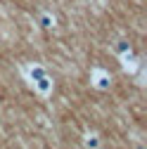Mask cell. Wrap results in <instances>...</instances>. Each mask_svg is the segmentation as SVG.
<instances>
[{"label": "cell", "instance_id": "obj_3", "mask_svg": "<svg viewBox=\"0 0 147 149\" xmlns=\"http://www.w3.org/2000/svg\"><path fill=\"white\" fill-rule=\"evenodd\" d=\"M121 66H123L126 71H131V73H135V71H138V66H140V64H138V59L131 54V50L121 54Z\"/></svg>", "mask_w": 147, "mask_h": 149}, {"label": "cell", "instance_id": "obj_1", "mask_svg": "<svg viewBox=\"0 0 147 149\" xmlns=\"http://www.w3.org/2000/svg\"><path fill=\"white\" fill-rule=\"evenodd\" d=\"M90 83H93L97 90H107L109 85H112V76H109L104 69H93V73H90Z\"/></svg>", "mask_w": 147, "mask_h": 149}, {"label": "cell", "instance_id": "obj_6", "mask_svg": "<svg viewBox=\"0 0 147 149\" xmlns=\"http://www.w3.org/2000/svg\"><path fill=\"white\" fill-rule=\"evenodd\" d=\"M83 144L85 147H100V140H97V135H85V140H83Z\"/></svg>", "mask_w": 147, "mask_h": 149}, {"label": "cell", "instance_id": "obj_2", "mask_svg": "<svg viewBox=\"0 0 147 149\" xmlns=\"http://www.w3.org/2000/svg\"><path fill=\"white\" fill-rule=\"evenodd\" d=\"M33 83V90L36 92H38V95L41 97H48V95H52V78L48 76V73H43V76H38V78H36V81H31Z\"/></svg>", "mask_w": 147, "mask_h": 149}, {"label": "cell", "instance_id": "obj_7", "mask_svg": "<svg viewBox=\"0 0 147 149\" xmlns=\"http://www.w3.org/2000/svg\"><path fill=\"white\" fill-rule=\"evenodd\" d=\"M114 50H116L119 54H123V52H128V50H131V45H128V43H123V40H119V43L114 45Z\"/></svg>", "mask_w": 147, "mask_h": 149}, {"label": "cell", "instance_id": "obj_4", "mask_svg": "<svg viewBox=\"0 0 147 149\" xmlns=\"http://www.w3.org/2000/svg\"><path fill=\"white\" fill-rule=\"evenodd\" d=\"M38 24H41L43 29H55L57 19H55V14H50V12H43V14L38 17Z\"/></svg>", "mask_w": 147, "mask_h": 149}, {"label": "cell", "instance_id": "obj_5", "mask_svg": "<svg viewBox=\"0 0 147 149\" xmlns=\"http://www.w3.org/2000/svg\"><path fill=\"white\" fill-rule=\"evenodd\" d=\"M43 73H48V71H45V69H43L41 64H31V66L26 69V76H29L31 81H36L38 76H43Z\"/></svg>", "mask_w": 147, "mask_h": 149}]
</instances>
